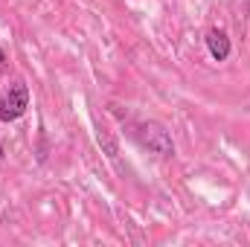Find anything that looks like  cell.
Listing matches in <instances>:
<instances>
[{"label":"cell","mask_w":250,"mask_h":247,"mask_svg":"<svg viewBox=\"0 0 250 247\" xmlns=\"http://www.w3.org/2000/svg\"><path fill=\"white\" fill-rule=\"evenodd\" d=\"M9 70V59H6V53L0 50V79H3V73Z\"/></svg>","instance_id":"obj_5"},{"label":"cell","mask_w":250,"mask_h":247,"mask_svg":"<svg viewBox=\"0 0 250 247\" xmlns=\"http://www.w3.org/2000/svg\"><path fill=\"white\" fill-rule=\"evenodd\" d=\"M134 140H137L146 151H151V154H157V157H175L172 134L166 131V125L154 123V120H143V123L134 125Z\"/></svg>","instance_id":"obj_1"},{"label":"cell","mask_w":250,"mask_h":247,"mask_svg":"<svg viewBox=\"0 0 250 247\" xmlns=\"http://www.w3.org/2000/svg\"><path fill=\"white\" fill-rule=\"evenodd\" d=\"M29 108V87L18 79L12 82L6 90H0V120L3 123H15L26 114Z\"/></svg>","instance_id":"obj_2"},{"label":"cell","mask_w":250,"mask_h":247,"mask_svg":"<svg viewBox=\"0 0 250 247\" xmlns=\"http://www.w3.org/2000/svg\"><path fill=\"white\" fill-rule=\"evenodd\" d=\"M0 157H3V143H0Z\"/></svg>","instance_id":"obj_6"},{"label":"cell","mask_w":250,"mask_h":247,"mask_svg":"<svg viewBox=\"0 0 250 247\" xmlns=\"http://www.w3.org/2000/svg\"><path fill=\"white\" fill-rule=\"evenodd\" d=\"M96 140H99V145H102V151L111 157V160H117L120 157V145H117V140L105 131V128H96Z\"/></svg>","instance_id":"obj_4"},{"label":"cell","mask_w":250,"mask_h":247,"mask_svg":"<svg viewBox=\"0 0 250 247\" xmlns=\"http://www.w3.org/2000/svg\"><path fill=\"white\" fill-rule=\"evenodd\" d=\"M207 50H209V56L215 59V62H227L230 59V38H227V32L224 29H209L207 32Z\"/></svg>","instance_id":"obj_3"}]
</instances>
